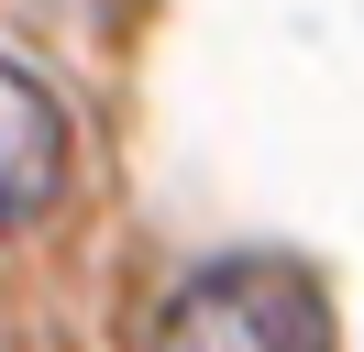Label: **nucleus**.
Returning <instances> with one entry per match:
<instances>
[{"label": "nucleus", "instance_id": "f257e3e1", "mask_svg": "<svg viewBox=\"0 0 364 352\" xmlns=\"http://www.w3.org/2000/svg\"><path fill=\"white\" fill-rule=\"evenodd\" d=\"M144 352H331V297L298 264L232 253V264H199L155 308V341Z\"/></svg>", "mask_w": 364, "mask_h": 352}, {"label": "nucleus", "instance_id": "f03ea898", "mask_svg": "<svg viewBox=\"0 0 364 352\" xmlns=\"http://www.w3.org/2000/svg\"><path fill=\"white\" fill-rule=\"evenodd\" d=\"M67 165H77V132L55 110V88L0 55V231H33L67 198Z\"/></svg>", "mask_w": 364, "mask_h": 352}]
</instances>
